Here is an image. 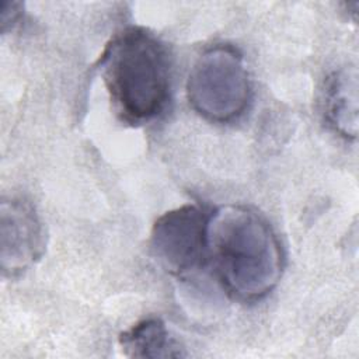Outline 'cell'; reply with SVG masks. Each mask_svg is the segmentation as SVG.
<instances>
[{
    "label": "cell",
    "mask_w": 359,
    "mask_h": 359,
    "mask_svg": "<svg viewBox=\"0 0 359 359\" xmlns=\"http://www.w3.org/2000/svg\"><path fill=\"white\" fill-rule=\"evenodd\" d=\"M206 254L226 292L241 302L264 299L282 278L280 241L268 220L245 205L209 215Z\"/></svg>",
    "instance_id": "cell-1"
},
{
    "label": "cell",
    "mask_w": 359,
    "mask_h": 359,
    "mask_svg": "<svg viewBox=\"0 0 359 359\" xmlns=\"http://www.w3.org/2000/svg\"><path fill=\"white\" fill-rule=\"evenodd\" d=\"M118 115L132 125L158 116L171 93V63L151 32L129 27L115 34L98 60Z\"/></svg>",
    "instance_id": "cell-2"
},
{
    "label": "cell",
    "mask_w": 359,
    "mask_h": 359,
    "mask_svg": "<svg viewBox=\"0 0 359 359\" xmlns=\"http://www.w3.org/2000/svg\"><path fill=\"white\" fill-rule=\"evenodd\" d=\"M252 90L243 53L220 43L205 49L191 67L187 97L202 118L227 123L240 118L251 101Z\"/></svg>",
    "instance_id": "cell-3"
},
{
    "label": "cell",
    "mask_w": 359,
    "mask_h": 359,
    "mask_svg": "<svg viewBox=\"0 0 359 359\" xmlns=\"http://www.w3.org/2000/svg\"><path fill=\"white\" fill-rule=\"evenodd\" d=\"M209 215L198 205H182L163 213L153 224L150 248L168 272L184 276L208 262L206 229Z\"/></svg>",
    "instance_id": "cell-4"
},
{
    "label": "cell",
    "mask_w": 359,
    "mask_h": 359,
    "mask_svg": "<svg viewBox=\"0 0 359 359\" xmlns=\"http://www.w3.org/2000/svg\"><path fill=\"white\" fill-rule=\"evenodd\" d=\"M45 251L39 216L31 202L8 198L0 206V265L6 276H17L34 265Z\"/></svg>",
    "instance_id": "cell-5"
},
{
    "label": "cell",
    "mask_w": 359,
    "mask_h": 359,
    "mask_svg": "<svg viewBox=\"0 0 359 359\" xmlns=\"http://www.w3.org/2000/svg\"><path fill=\"white\" fill-rule=\"evenodd\" d=\"M324 116L328 125L345 139L358 135V72L344 67L334 72L325 83Z\"/></svg>",
    "instance_id": "cell-6"
},
{
    "label": "cell",
    "mask_w": 359,
    "mask_h": 359,
    "mask_svg": "<svg viewBox=\"0 0 359 359\" xmlns=\"http://www.w3.org/2000/svg\"><path fill=\"white\" fill-rule=\"evenodd\" d=\"M119 344L130 358H181L185 353L170 335L163 320L149 317L119 335Z\"/></svg>",
    "instance_id": "cell-7"
},
{
    "label": "cell",
    "mask_w": 359,
    "mask_h": 359,
    "mask_svg": "<svg viewBox=\"0 0 359 359\" xmlns=\"http://www.w3.org/2000/svg\"><path fill=\"white\" fill-rule=\"evenodd\" d=\"M8 7H10V11L7 10L6 4L3 3V7H1V31L3 32H6L7 27H13L15 24V21L18 20V17L21 15V11H20L21 4L20 3H8Z\"/></svg>",
    "instance_id": "cell-8"
}]
</instances>
